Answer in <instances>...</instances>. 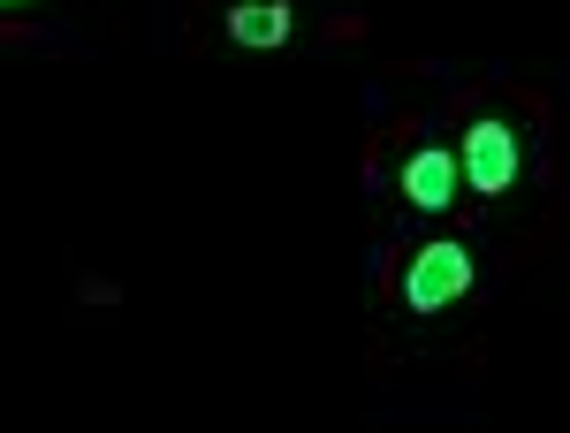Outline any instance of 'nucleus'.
I'll list each match as a JSON object with an SVG mask.
<instances>
[{"label": "nucleus", "instance_id": "7ed1b4c3", "mask_svg": "<svg viewBox=\"0 0 570 433\" xmlns=\"http://www.w3.org/2000/svg\"><path fill=\"white\" fill-rule=\"evenodd\" d=\"M456 183H464V160H449L441 145H426V152L403 160V198H411L419 214H441V206L456 198Z\"/></svg>", "mask_w": 570, "mask_h": 433}, {"label": "nucleus", "instance_id": "f03ea898", "mask_svg": "<svg viewBox=\"0 0 570 433\" xmlns=\"http://www.w3.org/2000/svg\"><path fill=\"white\" fill-rule=\"evenodd\" d=\"M456 160H464V183H472V190L502 198V190L518 183V130H510V122H472Z\"/></svg>", "mask_w": 570, "mask_h": 433}, {"label": "nucleus", "instance_id": "f257e3e1", "mask_svg": "<svg viewBox=\"0 0 570 433\" xmlns=\"http://www.w3.org/2000/svg\"><path fill=\"white\" fill-rule=\"evenodd\" d=\"M472 289V252L464 244H426L411 274H403V304L411 312H449V304Z\"/></svg>", "mask_w": 570, "mask_h": 433}, {"label": "nucleus", "instance_id": "20e7f679", "mask_svg": "<svg viewBox=\"0 0 570 433\" xmlns=\"http://www.w3.org/2000/svg\"><path fill=\"white\" fill-rule=\"evenodd\" d=\"M289 23H297V16H289L282 0H236V8H228V39L236 46H282Z\"/></svg>", "mask_w": 570, "mask_h": 433}, {"label": "nucleus", "instance_id": "39448f33", "mask_svg": "<svg viewBox=\"0 0 570 433\" xmlns=\"http://www.w3.org/2000/svg\"><path fill=\"white\" fill-rule=\"evenodd\" d=\"M8 8H23V0H8Z\"/></svg>", "mask_w": 570, "mask_h": 433}]
</instances>
